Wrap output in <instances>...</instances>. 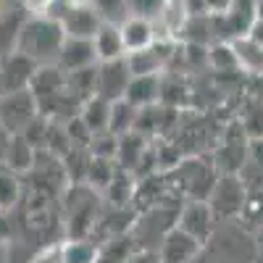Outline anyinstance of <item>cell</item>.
<instances>
[{"mask_svg": "<svg viewBox=\"0 0 263 263\" xmlns=\"http://www.w3.org/2000/svg\"><path fill=\"white\" fill-rule=\"evenodd\" d=\"M100 195L87 182H71L61 192V218L66 237H90L100 221Z\"/></svg>", "mask_w": 263, "mask_h": 263, "instance_id": "cell-1", "label": "cell"}, {"mask_svg": "<svg viewBox=\"0 0 263 263\" xmlns=\"http://www.w3.org/2000/svg\"><path fill=\"white\" fill-rule=\"evenodd\" d=\"M63 40H66V34L58 21H53L48 16H27L24 27H21V34H18L16 50L21 55H27L29 61H34L37 66H53Z\"/></svg>", "mask_w": 263, "mask_h": 263, "instance_id": "cell-2", "label": "cell"}, {"mask_svg": "<svg viewBox=\"0 0 263 263\" xmlns=\"http://www.w3.org/2000/svg\"><path fill=\"white\" fill-rule=\"evenodd\" d=\"M218 174L221 171H218L216 163H211V161L184 158L168 171V177H171L174 187H177L179 197H184V200H208Z\"/></svg>", "mask_w": 263, "mask_h": 263, "instance_id": "cell-3", "label": "cell"}, {"mask_svg": "<svg viewBox=\"0 0 263 263\" xmlns=\"http://www.w3.org/2000/svg\"><path fill=\"white\" fill-rule=\"evenodd\" d=\"M205 250L216 263H258L253 248V232L237 227V221H218Z\"/></svg>", "mask_w": 263, "mask_h": 263, "instance_id": "cell-4", "label": "cell"}, {"mask_svg": "<svg viewBox=\"0 0 263 263\" xmlns=\"http://www.w3.org/2000/svg\"><path fill=\"white\" fill-rule=\"evenodd\" d=\"M208 203L221 221H239L245 203H248L245 182L237 174H218V179L208 195Z\"/></svg>", "mask_w": 263, "mask_h": 263, "instance_id": "cell-5", "label": "cell"}, {"mask_svg": "<svg viewBox=\"0 0 263 263\" xmlns=\"http://www.w3.org/2000/svg\"><path fill=\"white\" fill-rule=\"evenodd\" d=\"M221 218L216 216V211L211 208L208 200H184L179 205V216H177V227L182 232H187L190 237H195L197 242L208 245L213 232L218 229Z\"/></svg>", "mask_w": 263, "mask_h": 263, "instance_id": "cell-6", "label": "cell"}, {"mask_svg": "<svg viewBox=\"0 0 263 263\" xmlns=\"http://www.w3.org/2000/svg\"><path fill=\"white\" fill-rule=\"evenodd\" d=\"M37 116H40V108L32 90L0 95V126L8 135H21Z\"/></svg>", "mask_w": 263, "mask_h": 263, "instance_id": "cell-7", "label": "cell"}, {"mask_svg": "<svg viewBox=\"0 0 263 263\" xmlns=\"http://www.w3.org/2000/svg\"><path fill=\"white\" fill-rule=\"evenodd\" d=\"M132 82V71L126 58L100 61L95 66V95L103 100H121L126 95V87Z\"/></svg>", "mask_w": 263, "mask_h": 263, "instance_id": "cell-8", "label": "cell"}, {"mask_svg": "<svg viewBox=\"0 0 263 263\" xmlns=\"http://www.w3.org/2000/svg\"><path fill=\"white\" fill-rule=\"evenodd\" d=\"M37 69L40 66L34 61H29L27 55H21L18 50L3 55L0 58V95L29 90Z\"/></svg>", "mask_w": 263, "mask_h": 263, "instance_id": "cell-9", "label": "cell"}, {"mask_svg": "<svg viewBox=\"0 0 263 263\" xmlns=\"http://www.w3.org/2000/svg\"><path fill=\"white\" fill-rule=\"evenodd\" d=\"M55 66L63 74H74L82 69H92L98 66V55H95V45L92 40H77V37H66L63 45L58 50Z\"/></svg>", "mask_w": 263, "mask_h": 263, "instance_id": "cell-10", "label": "cell"}, {"mask_svg": "<svg viewBox=\"0 0 263 263\" xmlns=\"http://www.w3.org/2000/svg\"><path fill=\"white\" fill-rule=\"evenodd\" d=\"M203 248H205L203 242H197L195 237H190L179 227H174L161 239V245L156 248V253H158V263H190Z\"/></svg>", "mask_w": 263, "mask_h": 263, "instance_id": "cell-11", "label": "cell"}, {"mask_svg": "<svg viewBox=\"0 0 263 263\" xmlns=\"http://www.w3.org/2000/svg\"><path fill=\"white\" fill-rule=\"evenodd\" d=\"M103 24V16L90 6V3H74L66 16L61 18V29L66 37H77V40H92L95 32Z\"/></svg>", "mask_w": 263, "mask_h": 263, "instance_id": "cell-12", "label": "cell"}, {"mask_svg": "<svg viewBox=\"0 0 263 263\" xmlns=\"http://www.w3.org/2000/svg\"><path fill=\"white\" fill-rule=\"evenodd\" d=\"M119 29H121L126 55L137 53V50H145V48H150V45L158 42L156 24H153L150 18H142V16H126L124 21H119Z\"/></svg>", "mask_w": 263, "mask_h": 263, "instance_id": "cell-13", "label": "cell"}, {"mask_svg": "<svg viewBox=\"0 0 263 263\" xmlns=\"http://www.w3.org/2000/svg\"><path fill=\"white\" fill-rule=\"evenodd\" d=\"M92 45H95L98 63H100V61L126 58V48H124V40H121L119 21H103L100 29H98L95 37H92Z\"/></svg>", "mask_w": 263, "mask_h": 263, "instance_id": "cell-14", "label": "cell"}, {"mask_svg": "<svg viewBox=\"0 0 263 263\" xmlns=\"http://www.w3.org/2000/svg\"><path fill=\"white\" fill-rule=\"evenodd\" d=\"M161 77H132L129 87H126V95L124 100H129L135 108H150V105H158L161 103Z\"/></svg>", "mask_w": 263, "mask_h": 263, "instance_id": "cell-15", "label": "cell"}, {"mask_svg": "<svg viewBox=\"0 0 263 263\" xmlns=\"http://www.w3.org/2000/svg\"><path fill=\"white\" fill-rule=\"evenodd\" d=\"M232 48L239 63V71H248L255 77L263 74V42H258L255 37H239L232 40Z\"/></svg>", "mask_w": 263, "mask_h": 263, "instance_id": "cell-16", "label": "cell"}, {"mask_svg": "<svg viewBox=\"0 0 263 263\" xmlns=\"http://www.w3.org/2000/svg\"><path fill=\"white\" fill-rule=\"evenodd\" d=\"M79 119L92 132V137L103 135V132H108V124H111V100H103L98 95L84 100L82 108H79Z\"/></svg>", "mask_w": 263, "mask_h": 263, "instance_id": "cell-17", "label": "cell"}, {"mask_svg": "<svg viewBox=\"0 0 263 263\" xmlns=\"http://www.w3.org/2000/svg\"><path fill=\"white\" fill-rule=\"evenodd\" d=\"M34 158H37V150L21 135H11V142H8V150H6V168H11L18 177H24V174L32 171Z\"/></svg>", "mask_w": 263, "mask_h": 263, "instance_id": "cell-18", "label": "cell"}, {"mask_svg": "<svg viewBox=\"0 0 263 263\" xmlns=\"http://www.w3.org/2000/svg\"><path fill=\"white\" fill-rule=\"evenodd\" d=\"M27 16H29L27 11H3L0 13V58L8 53H16L18 34H21V27H24Z\"/></svg>", "mask_w": 263, "mask_h": 263, "instance_id": "cell-19", "label": "cell"}, {"mask_svg": "<svg viewBox=\"0 0 263 263\" xmlns=\"http://www.w3.org/2000/svg\"><path fill=\"white\" fill-rule=\"evenodd\" d=\"M137 250L135 239L132 234H119V237H111V239H103L98 242V255H95V263H126V258Z\"/></svg>", "mask_w": 263, "mask_h": 263, "instance_id": "cell-20", "label": "cell"}, {"mask_svg": "<svg viewBox=\"0 0 263 263\" xmlns=\"http://www.w3.org/2000/svg\"><path fill=\"white\" fill-rule=\"evenodd\" d=\"M63 263H95L98 242L90 237H66L63 245H58Z\"/></svg>", "mask_w": 263, "mask_h": 263, "instance_id": "cell-21", "label": "cell"}, {"mask_svg": "<svg viewBox=\"0 0 263 263\" xmlns=\"http://www.w3.org/2000/svg\"><path fill=\"white\" fill-rule=\"evenodd\" d=\"M21 195H24V182L18 174H13L11 168L0 166V213H11L18 208Z\"/></svg>", "mask_w": 263, "mask_h": 263, "instance_id": "cell-22", "label": "cell"}, {"mask_svg": "<svg viewBox=\"0 0 263 263\" xmlns=\"http://www.w3.org/2000/svg\"><path fill=\"white\" fill-rule=\"evenodd\" d=\"M137 116H140V108H135L129 100H114L111 103V124H108V132L116 137L121 135H129L135 132V124H137Z\"/></svg>", "mask_w": 263, "mask_h": 263, "instance_id": "cell-23", "label": "cell"}, {"mask_svg": "<svg viewBox=\"0 0 263 263\" xmlns=\"http://www.w3.org/2000/svg\"><path fill=\"white\" fill-rule=\"evenodd\" d=\"M208 63L216 71H239V63H237L232 42H213V45L208 48Z\"/></svg>", "mask_w": 263, "mask_h": 263, "instance_id": "cell-24", "label": "cell"}, {"mask_svg": "<svg viewBox=\"0 0 263 263\" xmlns=\"http://www.w3.org/2000/svg\"><path fill=\"white\" fill-rule=\"evenodd\" d=\"M166 3L168 0H126V16H142L156 21Z\"/></svg>", "mask_w": 263, "mask_h": 263, "instance_id": "cell-25", "label": "cell"}, {"mask_svg": "<svg viewBox=\"0 0 263 263\" xmlns=\"http://www.w3.org/2000/svg\"><path fill=\"white\" fill-rule=\"evenodd\" d=\"M90 6L103 16V21H124L126 0H90Z\"/></svg>", "mask_w": 263, "mask_h": 263, "instance_id": "cell-26", "label": "cell"}, {"mask_svg": "<svg viewBox=\"0 0 263 263\" xmlns=\"http://www.w3.org/2000/svg\"><path fill=\"white\" fill-rule=\"evenodd\" d=\"M50 3H53V0H24V11L29 16H42L50 8Z\"/></svg>", "mask_w": 263, "mask_h": 263, "instance_id": "cell-27", "label": "cell"}, {"mask_svg": "<svg viewBox=\"0 0 263 263\" xmlns=\"http://www.w3.org/2000/svg\"><path fill=\"white\" fill-rule=\"evenodd\" d=\"M126 263H158V253L156 250H135L126 258Z\"/></svg>", "mask_w": 263, "mask_h": 263, "instance_id": "cell-28", "label": "cell"}, {"mask_svg": "<svg viewBox=\"0 0 263 263\" xmlns=\"http://www.w3.org/2000/svg\"><path fill=\"white\" fill-rule=\"evenodd\" d=\"M29 263H63L61 260V253H58V248H48V250H42V253H37Z\"/></svg>", "mask_w": 263, "mask_h": 263, "instance_id": "cell-29", "label": "cell"}, {"mask_svg": "<svg viewBox=\"0 0 263 263\" xmlns=\"http://www.w3.org/2000/svg\"><path fill=\"white\" fill-rule=\"evenodd\" d=\"M203 3H205V11L208 13H224L234 3V0H203Z\"/></svg>", "mask_w": 263, "mask_h": 263, "instance_id": "cell-30", "label": "cell"}, {"mask_svg": "<svg viewBox=\"0 0 263 263\" xmlns=\"http://www.w3.org/2000/svg\"><path fill=\"white\" fill-rule=\"evenodd\" d=\"M253 248H255V260H263V224L253 229Z\"/></svg>", "mask_w": 263, "mask_h": 263, "instance_id": "cell-31", "label": "cell"}, {"mask_svg": "<svg viewBox=\"0 0 263 263\" xmlns=\"http://www.w3.org/2000/svg\"><path fill=\"white\" fill-rule=\"evenodd\" d=\"M3 11H24V0H0Z\"/></svg>", "mask_w": 263, "mask_h": 263, "instance_id": "cell-32", "label": "cell"}, {"mask_svg": "<svg viewBox=\"0 0 263 263\" xmlns=\"http://www.w3.org/2000/svg\"><path fill=\"white\" fill-rule=\"evenodd\" d=\"M190 263H216V260H213V255H211V253H208V250L203 248V250L197 253V255H195V258H192Z\"/></svg>", "mask_w": 263, "mask_h": 263, "instance_id": "cell-33", "label": "cell"}, {"mask_svg": "<svg viewBox=\"0 0 263 263\" xmlns=\"http://www.w3.org/2000/svg\"><path fill=\"white\" fill-rule=\"evenodd\" d=\"M74 3H90V0H74Z\"/></svg>", "mask_w": 263, "mask_h": 263, "instance_id": "cell-34", "label": "cell"}, {"mask_svg": "<svg viewBox=\"0 0 263 263\" xmlns=\"http://www.w3.org/2000/svg\"><path fill=\"white\" fill-rule=\"evenodd\" d=\"M0 13H3V6H0Z\"/></svg>", "mask_w": 263, "mask_h": 263, "instance_id": "cell-35", "label": "cell"}, {"mask_svg": "<svg viewBox=\"0 0 263 263\" xmlns=\"http://www.w3.org/2000/svg\"><path fill=\"white\" fill-rule=\"evenodd\" d=\"M179 3H187V0H179Z\"/></svg>", "mask_w": 263, "mask_h": 263, "instance_id": "cell-36", "label": "cell"}, {"mask_svg": "<svg viewBox=\"0 0 263 263\" xmlns=\"http://www.w3.org/2000/svg\"><path fill=\"white\" fill-rule=\"evenodd\" d=\"M0 216H3V213H0Z\"/></svg>", "mask_w": 263, "mask_h": 263, "instance_id": "cell-37", "label": "cell"}]
</instances>
